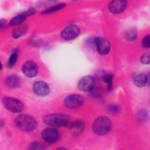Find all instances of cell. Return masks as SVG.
<instances>
[{"label": "cell", "mask_w": 150, "mask_h": 150, "mask_svg": "<svg viewBox=\"0 0 150 150\" xmlns=\"http://www.w3.org/2000/svg\"><path fill=\"white\" fill-rule=\"evenodd\" d=\"M43 122L51 127H63L70 125V117L63 114H52L44 116Z\"/></svg>", "instance_id": "6da1fadb"}, {"label": "cell", "mask_w": 150, "mask_h": 150, "mask_svg": "<svg viewBox=\"0 0 150 150\" xmlns=\"http://www.w3.org/2000/svg\"><path fill=\"white\" fill-rule=\"evenodd\" d=\"M15 125L22 131L25 132H32L38 126V123L36 120L28 115H20L15 120Z\"/></svg>", "instance_id": "7a4b0ae2"}, {"label": "cell", "mask_w": 150, "mask_h": 150, "mask_svg": "<svg viewBox=\"0 0 150 150\" xmlns=\"http://www.w3.org/2000/svg\"><path fill=\"white\" fill-rule=\"evenodd\" d=\"M112 129V121L106 116H100L93 124V130L98 136H104Z\"/></svg>", "instance_id": "3957f363"}, {"label": "cell", "mask_w": 150, "mask_h": 150, "mask_svg": "<svg viewBox=\"0 0 150 150\" xmlns=\"http://www.w3.org/2000/svg\"><path fill=\"white\" fill-rule=\"evenodd\" d=\"M2 103L6 109L12 112H21L24 110V104L20 100L12 98V97H5L2 100Z\"/></svg>", "instance_id": "277c9868"}, {"label": "cell", "mask_w": 150, "mask_h": 150, "mask_svg": "<svg viewBox=\"0 0 150 150\" xmlns=\"http://www.w3.org/2000/svg\"><path fill=\"white\" fill-rule=\"evenodd\" d=\"M84 103L83 96L80 94H71L64 99V105L70 109L78 108Z\"/></svg>", "instance_id": "5b68a950"}, {"label": "cell", "mask_w": 150, "mask_h": 150, "mask_svg": "<svg viewBox=\"0 0 150 150\" xmlns=\"http://www.w3.org/2000/svg\"><path fill=\"white\" fill-rule=\"evenodd\" d=\"M80 33H81V29L78 26L69 25L61 32V37L64 40H71L76 39L80 35Z\"/></svg>", "instance_id": "8992f818"}, {"label": "cell", "mask_w": 150, "mask_h": 150, "mask_svg": "<svg viewBox=\"0 0 150 150\" xmlns=\"http://www.w3.org/2000/svg\"><path fill=\"white\" fill-rule=\"evenodd\" d=\"M94 46L101 55H107L111 50V44L104 38H94Z\"/></svg>", "instance_id": "52a82bcc"}, {"label": "cell", "mask_w": 150, "mask_h": 150, "mask_svg": "<svg viewBox=\"0 0 150 150\" xmlns=\"http://www.w3.org/2000/svg\"><path fill=\"white\" fill-rule=\"evenodd\" d=\"M96 87L95 80L92 76H85L80 80L78 83V88L80 91L84 93H91L93 90Z\"/></svg>", "instance_id": "ba28073f"}, {"label": "cell", "mask_w": 150, "mask_h": 150, "mask_svg": "<svg viewBox=\"0 0 150 150\" xmlns=\"http://www.w3.org/2000/svg\"><path fill=\"white\" fill-rule=\"evenodd\" d=\"M41 137L46 143L54 144L55 142L59 140V132L55 128H53V127H48V128L44 129L42 131Z\"/></svg>", "instance_id": "9c48e42d"}, {"label": "cell", "mask_w": 150, "mask_h": 150, "mask_svg": "<svg viewBox=\"0 0 150 150\" xmlns=\"http://www.w3.org/2000/svg\"><path fill=\"white\" fill-rule=\"evenodd\" d=\"M22 71H23L26 77L33 78V77L37 76L39 69H38V65L34 62L28 61L24 63L23 66H22Z\"/></svg>", "instance_id": "30bf717a"}, {"label": "cell", "mask_w": 150, "mask_h": 150, "mask_svg": "<svg viewBox=\"0 0 150 150\" xmlns=\"http://www.w3.org/2000/svg\"><path fill=\"white\" fill-rule=\"evenodd\" d=\"M127 0H112L108 6V9L112 14H120L125 10Z\"/></svg>", "instance_id": "8fae6325"}, {"label": "cell", "mask_w": 150, "mask_h": 150, "mask_svg": "<svg viewBox=\"0 0 150 150\" xmlns=\"http://www.w3.org/2000/svg\"><path fill=\"white\" fill-rule=\"evenodd\" d=\"M33 92L40 97H45L50 93V87L44 81H36L33 84Z\"/></svg>", "instance_id": "7c38bea8"}, {"label": "cell", "mask_w": 150, "mask_h": 150, "mask_svg": "<svg viewBox=\"0 0 150 150\" xmlns=\"http://www.w3.org/2000/svg\"><path fill=\"white\" fill-rule=\"evenodd\" d=\"M71 132L72 133L73 136H79L80 134L84 129V122L82 120H76L72 124L70 125Z\"/></svg>", "instance_id": "4fadbf2b"}, {"label": "cell", "mask_w": 150, "mask_h": 150, "mask_svg": "<svg viewBox=\"0 0 150 150\" xmlns=\"http://www.w3.org/2000/svg\"><path fill=\"white\" fill-rule=\"evenodd\" d=\"M148 81H149V77H148V75H146L145 73L137 74L134 77V83L137 87L146 86L148 83Z\"/></svg>", "instance_id": "5bb4252c"}, {"label": "cell", "mask_w": 150, "mask_h": 150, "mask_svg": "<svg viewBox=\"0 0 150 150\" xmlns=\"http://www.w3.org/2000/svg\"><path fill=\"white\" fill-rule=\"evenodd\" d=\"M6 83L9 88L15 89L20 86L21 81H20V78L17 76V75H10V76H8L6 79Z\"/></svg>", "instance_id": "9a60e30c"}, {"label": "cell", "mask_w": 150, "mask_h": 150, "mask_svg": "<svg viewBox=\"0 0 150 150\" xmlns=\"http://www.w3.org/2000/svg\"><path fill=\"white\" fill-rule=\"evenodd\" d=\"M27 14L26 12L25 13H22V14H18V16H16L15 18H13L11 20H10V26H18L21 23H23V22L26 20L27 18Z\"/></svg>", "instance_id": "2e32d148"}, {"label": "cell", "mask_w": 150, "mask_h": 150, "mask_svg": "<svg viewBox=\"0 0 150 150\" xmlns=\"http://www.w3.org/2000/svg\"><path fill=\"white\" fill-rule=\"evenodd\" d=\"M66 7V4L64 3H61V4H58L56 6H50V7H48L46 10H44L41 14L42 15H46V14H50V13H53V12H56V11H59L62 8Z\"/></svg>", "instance_id": "e0dca14e"}, {"label": "cell", "mask_w": 150, "mask_h": 150, "mask_svg": "<svg viewBox=\"0 0 150 150\" xmlns=\"http://www.w3.org/2000/svg\"><path fill=\"white\" fill-rule=\"evenodd\" d=\"M27 26H22L17 29H15L13 34H12V37L14 38V39H18V38H20L21 36H23L26 31H27Z\"/></svg>", "instance_id": "ac0fdd59"}, {"label": "cell", "mask_w": 150, "mask_h": 150, "mask_svg": "<svg viewBox=\"0 0 150 150\" xmlns=\"http://www.w3.org/2000/svg\"><path fill=\"white\" fill-rule=\"evenodd\" d=\"M17 59H18V50H14L9 57L8 62H7V65H8L9 68H12V67L16 64Z\"/></svg>", "instance_id": "d6986e66"}, {"label": "cell", "mask_w": 150, "mask_h": 150, "mask_svg": "<svg viewBox=\"0 0 150 150\" xmlns=\"http://www.w3.org/2000/svg\"><path fill=\"white\" fill-rule=\"evenodd\" d=\"M125 39L129 41H134V40L137 39V31L134 30V29H130V30L126 31L125 34Z\"/></svg>", "instance_id": "ffe728a7"}, {"label": "cell", "mask_w": 150, "mask_h": 150, "mask_svg": "<svg viewBox=\"0 0 150 150\" xmlns=\"http://www.w3.org/2000/svg\"><path fill=\"white\" fill-rule=\"evenodd\" d=\"M112 78H114V76H112V74L105 75V76L103 77V81L105 82V83H107V85H108V91L112 90Z\"/></svg>", "instance_id": "44dd1931"}, {"label": "cell", "mask_w": 150, "mask_h": 150, "mask_svg": "<svg viewBox=\"0 0 150 150\" xmlns=\"http://www.w3.org/2000/svg\"><path fill=\"white\" fill-rule=\"evenodd\" d=\"M29 149H44V146L40 142H34L29 146Z\"/></svg>", "instance_id": "7402d4cb"}, {"label": "cell", "mask_w": 150, "mask_h": 150, "mask_svg": "<svg viewBox=\"0 0 150 150\" xmlns=\"http://www.w3.org/2000/svg\"><path fill=\"white\" fill-rule=\"evenodd\" d=\"M142 46H143L144 48H149L150 47V37L147 35L146 36L143 40H142Z\"/></svg>", "instance_id": "603a6c76"}, {"label": "cell", "mask_w": 150, "mask_h": 150, "mask_svg": "<svg viewBox=\"0 0 150 150\" xmlns=\"http://www.w3.org/2000/svg\"><path fill=\"white\" fill-rule=\"evenodd\" d=\"M141 62L143 64H149L150 62V57L149 54H144L141 57Z\"/></svg>", "instance_id": "cb8c5ba5"}, {"label": "cell", "mask_w": 150, "mask_h": 150, "mask_svg": "<svg viewBox=\"0 0 150 150\" xmlns=\"http://www.w3.org/2000/svg\"><path fill=\"white\" fill-rule=\"evenodd\" d=\"M109 111L111 112H112V114H117V112H119V111H120V108H119V106L112 104V105L109 106Z\"/></svg>", "instance_id": "d4e9b609"}, {"label": "cell", "mask_w": 150, "mask_h": 150, "mask_svg": "<svg viewBox=\"0 0 150 150\" xmlns=\"http://www.w3.org/2000/svg\"><path fill=\"white\" fill-rule=\"evenodd\" d=\"M35 13H36V9L34 8V7H30V8L26 12L27 16H32V15H34Z\"/></svg>", "instance_id": "484cf974"}, {"label": "cell", "mask_w": 150, "mask_h": 150, "mask_svg": "<svg viewBox=\"0 0 150 150\" xmlns=\"http://www.w3.org/2000/svg\"><path fill=\"white\" fill-rule=\"evenodd\" d=\"M6 23V19H0V28H2Z\"/></svg>", "instance_id": "4316f807"}, {"label": "cell", "mask_w": 150, "mask_h": 150, "mask_svg": "<svg viewBox=\"0 0 150 150\" xmlns=\"http://www.w3.org/2000/svg\"><path fill=\"white\" fill-rule=\"evenodd\" d=\"M3 125H4V121H1L0 122V127H3Z\"/></svg>", "instance_id": "83f0119b"}, {"label": "cell", "mask_w": 150, "mask_h": 150, "mask_svg": "<svg viewBox=\"0 0 150 150\" xmlns=\"http://www.w3.org/2000/svg\"><path fill=\"white\" fill-rule=\"evenodd\" d=\"M2 69V63H1V62H0V70Z\"/></svg>", "instance_id": "f1b7e54d"}, {"label": "cell", "mask_w": 150, "mask_h": 150, "mask_svg": "<svg viewBox=\"0 0 150 150\" xmlns=\"http://www.w3.org/2000/svg\"><path fill=\"white\" fill-rule=\"evenodd\" d=\"M50 1H56V0H50Z\"/></svg>", "instance_id": "f546056e"}]
</instances>
